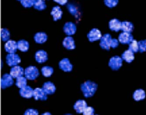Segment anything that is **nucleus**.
I'll use <instances>...</instances> for the list:
<instances>
[{"label":"nucleus","mask_w":146,"mask_h":115,"mask_svg":"<svg viewBox=\"0 0 146 115\" xmlns=\"http://www.w3.org/2000/svg\"><path fill=\"white\" fill-rule=\"evenodd\" d=\"M119 45V41L116 39H112L109 34H104L101 39L100 46L103 49L109 50L110 48H117Z\"/></svg>","instance_id":"obj_1"},{"label":"nucleus","mask_w":146,"mask_h":115,"mask_svg":"<svg viewBox=\"0 0 146 115\" xmlns=\"http://www.w3.org/2000/svg\"><path fill=\"white\" fill-rule=\"evenodd\" d=\"M98 89V85L90 81H86L81 85V90L86 98H90L95 94Z\"/></svg>","instance_id":"obj_2"},{"label":"nucleus","mask_w":146,"mask_h":115,"mask_svg":"<svg viewBox=\"0 0 146 115\" xmlns=\"http://www.w3.org/2000/svg\"><path fill=\"white\" fill-rule=\"evenodd\" d=\"M25 77L30 80H35L39 76V70L35 66H29L25 70Z\"/></svg>","instance_id":"obj_3"},{"label":"nucleus","mask_w":146,"mask_h":115,"mask_svg":"<svg viewBox=\"0 0 146 115\" xmlns=\"http://www.w3.org/2000/svg\"><path fill=\"white\" fill-rule=\"evenodd\" d=\"M109 67L113 71H118L122 65V59L115 56L110 59L108 63Z\"/></svg>","instance_id":"obj_4"},{"label":"nucleus","mask_w":146,"mask_h":115,"mask_svg":"<svg viewBox=\"0 0 146 115\" xmlns=\"http://www.w3.org/2000/svg\"><path fill=\"white\" fill-rule=\"evenodd\" d=\"M6 63L10 67L16 66L21 62V59L17 54L15 53L9 54L6 56Z\"/></svg>","instance_id":"obj_5"},{"label":"nucleus","mask_w":146,"mask_h":115,"mask_svg":"<svg viewBox=\"0 0 146 115\" xmlns=\"http://www.w3.org/2000/svg\"><path fill=\"white\" fill-rule=\"evenodd\" d=\"M87 36L90 42H94L101 40L102 37V33L98 28H93L88 33Z\"/></svg>","instance_id":"obj_6"},{"label":"nucleus","mask_w":146,"mask_h":115,"mask_svg":"<svg viewBox=\"0 0 146 115\" xmlns=\"http://www.w3.org/2000/svg\"><path fill=\"white\" fill-rule=\"evenodd\" d=\"M14 83L13 77L10 75L5 74L1 79V87L3 89L11 87Z\"/></svg>","instance_id":"obj_7"},{"label":"nucleus","mask_w":146,"mask_h":115,"mask_svg":"<svg viewBox=\"0 0 146 115\" xmlns=\"http://www.w3.org/2000/svg\"><path fill=\"white\" fill-rule=\"evenodd\" d=\"M133 40V37L131 33L123 32L119 35V42L122 44H129Z\"/></svg>","instance_id":"obj_8"},{"label":"nucleus","mask_w":146,"mask_h":115,"mask_svg":"<svg viewBox=\"0 0 146 115\" xmlns=\"http://www.w3.org/2000/svg\"><path fill=\"white\" fill-rule=\"evenodd\" d=\"M33 97L36 100L45 101L48 99L47 94L43 89L36 88L33 90Z\"/></svg>","instance_id":"obj_9"},{"label":"nucleus","mask_w":146,"mask_h":115,"mask_svg":"<svg viewBox=\"0 0 146 115\" xmlns=\"http://www.w3.org/2000/svg\"><path fill=\"white\" fill-rule=\"evenodd\" d=\"M64 32L68 36H72L76 33V26L72 22H67L63 27Z\"/></svg>","instance_id":"obj_10"},{"label":"nucleus","mask_w":146,"mask_h":115,"mask_svg":"<svg viewBox=\"0 0 146 115\" xmlns=\"http://www.w3.org/2000/svg\"><path fill=\"white\" fill-rule=\"evenodd\" d=\"M60 69L65 72H70L72 71L73 66L70 62L69 59L66 58L63 59L59 63Z\"/></svg>","instance_id":"obj_11"},{"label":"nucleus","mask_w":146,"mask_h":115,"mask_svg":"<svg viewBox=\"0 0 146 115\" xmlns=\"http://www.w3.org/2000/svg\"><path fill=\"white\" fill-rule=\"evenodd\" d=\"M25 74V71L23 67L19 66H15L11 68L10 72V75L13 78H17L23 76Z\"/></svg>","instance_id":"obj_12"},{"label":"nucleus","mask_w":146,"mask_h":115,"mask_svg":"<svg viewBox=\"0 0 146 115\" xmlns=\"http://www.w3.org/2000/svg\"><path fill=\"white\" fill-rule=\"evenodd\" d=\"M5 50L9 54H13L17 51L18 49L17 43L12 40L8 41L5 45Z\"/></svg>","instance_id":"obj_13"},{"label":"nucleus","mask_w":146,"mask_h":115,"mask_svg":"<svg viewBox=\"0 0 146 115\" xmlns=\"http://www.w3.org/2000/svg\"><path fill=\"white\" fill-rule=\"evenodd\" d=\"M33 90L29 86H26L24 88L20 89L19 94L23 97L26 98H31L33 97Z\"/></svg>","instance_id":"obj_14"},{"label":"nucleus","mask_w":146,"mask_h":115,"mask_svg":"<svg viewBox=\"0 0 146 115\" xmlns=\"http://www.w3.org/2000/svg\"><path fill=\"white\" fill-rule=\"evenodd\" d=\"M87 107V103L85 100H79L75 103L74 108L77 113H83Z\"/></svg>","instance_id":"obj_15"},{"label":"nucleus","mask_w":146,"mask_h":115,"mask_svg":"<svg viewBox=\"0 0 146 115\" xmlns=\"http://www.w3.org/2000/svg\"><path fill=\"white\" fill-rule=\"evenodd\" d=\"M35 59L38 63H44L48 59V54L44 50H39L36 53Z\"/></svg>","instance_id":"obj_16"},{"label":"nucleus","mask_w":146,"mask_h":115,"mask_svg":"<svg viewBox=\"0 0 146 115\" xmlns=\"http://www.w3.org/2000/svg\"><path fill=\"white\" fill-rule=\"evenodd\" d=\"M50 14L53 16L54 21H57L62 19L63 11L60 7L56 6L52 8Z\"/></svg>","instance_id":"obj_17"},{"label":"nucleus","mask_w":146,"mask_h":115,"mask_svg":"<svg viewBox=\"0 0 146 115\" xmlns=\"http://www.w3.org/2000/svg\"><path fill=\"white\" fill-rule=\"evenodd\" d=\"M63 45L64 47L68 50L75 49L76 48L75 41L74 39L71 36H68L63 41Z\"/></svg>","instance_id":"obj_18"},{"label":"nucleus","mask_w":146,"mask_h":115,"mask_svg":"<svg viewBox=\"0 0 146 115\" xmlns=\"http://www.w3.org/2000/svg\"><path fill=\"white\" fill-rule=\"evenodd\" d=\"M42 89L47 95H52L56 91V87L53 83L48 81L44 83Z\"/></svg>","instance_id":"obj_19"},{"label":"nucleus","mask_w":146,"mask_h":115,"mask_svg":"<svg viewBox=\"0 0 146 115\" xmlns=\"http://www.w3.org/2000/svg\"><path fill=\"white\" fill-rule=\"evenodd\" d=\"M121 22L118 19H111L109 22V28L111 31L118 32L121 28Z\"/></svg>","instance_id":"obj_20"},{"label":"nucleus","mask_w":146,"mask_h":115,"mask_svg":"<svg viewBox=\"0 0 146 115\" xmlns=\"http://www.w3.org/2000/svg\"><path fill=\"white\" fill-rule=\"evenodd\" d=\"M121 58L128 63L132 62L135 58L134 53L130 50H125L121 55Z\"/></svg>","instance_id":"obj_21"},{"label":"nucleus","mask_w":146,"mask_h":115,"mask_svg":"<svg viewBox=\"0 0 146 115\" xmlns=\"http://www.w3.org/2000/svg\"><path fill=\"white\" fill-rule=\"evenodd\" d=\"M48 38V36L45 32H39L35 35L34 39L37 44H42L46 41Z\"/></svg>","instance_id":"obj_22"},{"label":"nucleus","mask_w":146,"mask_h":115,"mask_svg":"<svg viewBox=\"0 0 146 115\" xmlns=\"http://www.w3.org/2000/svg\"><path fill=\"white\" fill-rule=\"evenodd\" d=\"M146 98V93L145 91L142 89L135 91L133 94V98L136 101H141L143 100Z\"/></svg>","instance_id":"obj_23"},{"label":"nucleus","mask_w":146,"mask_h":115,"mask_svg":"<svg viewBox=\"0 0 146 115\" xmlns=\"http://www.w3.org/2000/svg\"><path fill=\"white\" fill-rule=\"evenodd\" d=\"M133 25L130 22L125 21L121 22V30L123 32L131 33L133 31Z\"/></svg>","instance_id":"obj_24"},{"label":"nucleus","mask_w":146,"mask_h":115,"mask_svg":"<svg viewBox=\"0 0 146 115\" xmlns=\"http://www.w3.org/2000/svg\"><path fill=\"white\" fill-rule=\"evenodd\" d=\"M18 49L23 52H27L29 49L30 45L28 42L25 40H21L17 42Z\"/></svg>","instance_id":"obj_25"},{"label":"nucleus","mask_w":146,"mask_h":115,"mask_svg":"<svg viewBox=\"0 0 146 115\" xmlns=\"http://www.w3.org/2000/svg\"><path fill=\"white\" fill-rule=\"evenodd\" d=\"M46 0H34L33 7L37 10H44L46 7Z\"/></svg>","instance_id":"obj_26"},{"label":"nucleus","mask_w":146,"mask_h":115,"mask_svg":"<svg viewBox=\"0 0 146 115\" xmlns=\"http://www.w3.org/2000/svg\"><path fill=\"white\" fill-rule=\"evenodd\" d=\"M41 72L45 77H50L53 73V68L49 66H44L41 69Z\"/></svg>","instance_id":"obj_27"},{"label":"nucleus","mask_w":146,"mask_h":115,"mask_svg":"<svg viewBox=\"0 0 146 115\" xmlns=\"http://www.w3.org/2000/svg\"><path fill=\"white\" fill-rule=\"evenodd\" d=\"M15 85L20 89L24 88L27 85V78L21 76L16 78Z\"/></svg>","instance_id":"obj_28"},{"label":"nucleus","mask_w":146,"mask_h":115,"mask_svg":"<svg viewBox=\"0 0 146 115\" xmlns=\"http://www.w3.org/2000/svg\"><path fill=\"white\" fill-rule=\"evenodd\" d=\"M1 35L2 40L4 42L8 41L10 37L9 31L6 28H2L1 31Z\"/></svg>","instance_id":"obj_29"},{"label":"nucleus","mask_w":146,"mask_h":115,"mask_svg":"<svg viewBox=\"0 0 146 115\" xmlns=\"http://www.w3.org/2000/svg\"><path fill=\"white\" fill-rule=\"evenodd\" d=\"M129 49L133 51L134 53H137L139 51V45L138 42L136 40H133L132 42L129 44Z\"/></svg>","instance_id":"obj_30"},{"label":"nucleus","mask_w":146,"mask_h":115,"mask_svg":"<svg viewBox=\"0 0 146 115\" xmlns=\"http://www.w3.org/2000/svg\"><path fill=\"white\" fill-rule=\"evenodd\" d=\"M67 9L69 13L73 15V16H77L78 14V10L77 8L72 4H69L67 5Z\"/></svg>","instance_id":"obj_31"},{"label":"nucleus","mask_w":146,"mask_h":115,"mask_svg":"<svg viewBox=\"0 0 146 115\" xmlns=\"http://www.w3.org/2000/svg\"><path fill=\"white\" fill-rule=\"evenodd\" d=\"M104 3L107 7L112 8L118 5L119 0H104Z\"/></svg>","instance_id":"obj_32"},{"label":"nucleus","mask_w":146,"mask_h":115,"mask_svg":"<svg viewBox=\"0 0 146 115\" xmlns=\"http://www.w3.org/2000/svg\"><path fill=\"white\" fill-rule=\"evenodd\" d=\"M20 2L23 7L29 8L33 6L34 0H22Z\"/></svg>","instance_id":"obj_33"},{"label":"nucleus","mask_w":146,"mask_h":115,"mask_svg":"<svg viewBox=\"0 0 146 115\" xmlns=\"http://www.w3.org/2000/svg\"><path fill=\"white\" fill-rule=\"evenodd\" d=\"M139 45V51L141 53L146 52V40L139 41L138 42Z\"/></svg>","instance_id":"obj_34"},{"label":"nucleus","mask_w":146,"mask_h":115,"mask_svg":"<svg viewBox=\"0 0 146 115\" xmlns=\"http://www.w3.org/2000/svg\"><path fill=\"white\" fill-rule=\"evenodd\" d=\"M95 110L94 108L92 107L87 106L83 112L84 115H93L94 114Z\"/></svg>","instance_id":"obj_35"},{"label":"nucleus","mask_w":146,"mask_h":115,"mask_svg":"<svg viewBox=\"0 0 146 115\" xmlns=\"http://www.w3.org/2000/svg\"><path fill=\"white\" fill-rule=\"evenodd\" d=\"M39 114L37 110H34L33 108L28 109L24 113V115H37Z\"/></svg>","instance_id":"obj_36"},{"label":"nucleus","mask_w":146,"mask_h":115,"mask_svg":"<svg viewBox=\"0 0 146 115\" xmlns=\"http://www.w3.org/2000/svg\"><path fill=\"white\" fill-rule=\"evenodd\" d=\"M53 1L54 2H56L61 5H65L68 2V0H53Z\"/></svg>","instance_id":"obj_37"},{"label":"nucleus","mask_w":146,"mask_h":115,"mask_svg":"<svg viewBox=\"0 0 146 115\" xmlns=\"http://www.w3.org/2000/svg\"><path fill=\"white\" fill-rule=\"evenodd\" d=\"M42 115H51V114H50V112H46L43 113V114H42Z\"/></svg>","instance_id":"obj_38"},{"label":"nucleus","mask_w":146,"mask_h":115,"mask_svg":"<svg viewBox=\"0 0 146 115\" xmlns=\"http://www.w3.org/2000/svg\"><path fill=\"white\" fill-rule=\"evenodd\" d=\"M17 1H21L22 0H17Z\"/></svg>","instance_id":"obj_39"}]
</instances>
